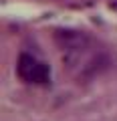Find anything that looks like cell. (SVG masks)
Segmentation results:
<instances>
[{
	"instance_id": "7a4b0ae2",
	"label": "cell",
	"mask_w": 117,
	"mask_h": 121,
	"mask_svg": "<svg viewBox=\"0 0 117 121\" xmlns=\"http://www.w3.org/2000/svg\"><path fill=\"white\" fill-rule=\"evenodd\" d=\"M55 43L63 48V51H79L83 48L89 39L83 30H73V28H59L55 30Z\"/></svg>"
},
{
	"instance_id": "6da1fadb",
	"label": "cell",
	"mask_w": 117,
	"mask_h": 121,
	"mask_svg": "<svg viewBox=\"0 0 117 121\" xmlns=\"http://www.w3.org/2000/svg\"><path fill=\"white\" fill-rule=\"evenodd\" d=\"M16 73H18V77H20L22 81L36 83V85H44V83H48V79H51V69H48V65L36 60L32 55H26V52H22L20 59H18Z\"/></svg>"
}]
</instances>
